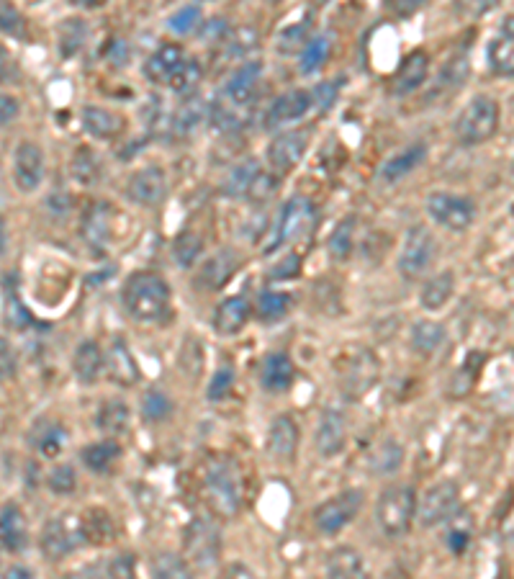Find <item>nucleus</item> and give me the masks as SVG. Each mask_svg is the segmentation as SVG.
<instances>
[{
	"mask_svg": "<svg viewBox=\"0 0 514 579\" xmlns=\"http://www.w3.org/2000/svg\"><path fill=\"white\" fill-rule=\"evenodd\" d=\"M443 340H445V327L440 325V322H432V320L414 322L412 348L417 350V353H425V356H430V353H435V350L440 348V343H443Z\"/></svg>",
	"mask_w": 514,
	"mask_h": 579,
	"instance_id": "e433bc0d",
	"label": "nucleus"
},
{
	"mask_svg": "<svg viewBox=\"0 0 514 579\" xmlns=\"http://www.w3.org/2000/svg\"><path fill=\"white\" fill-rule=\"evenodd\" d=\"M353 237H355V217L342 219L335 227V232L329 235V253L335 260H345L353 250Z\"/></svg>",
	"mask_w": 514,
	"mask_h": 579,
	"instance_id": "a19ab883",
	"label": "nucleus"
},
{
	"mask_svg": "<svg viewBox=\"0 0 514 579\" xmlns=\"http://www.w3.org/2000/svg\"><path fill=\"white\" fill-rule=\"evenodd\" d=\"M18 116V101L13 96H6V93H0V127H6L11 124L13 119Z\"/></svg>",
	"mask_w": 514,
	"mask_h": 579,
	"instance_id": "bf43d9fd",
	"label": "nucleus"
},
{
	"mask_svg": "<svg viewBox=\"0 0 514 579\" xmlns=\"http://www.w3.org/2000/svg\"><path fill=\"white\" fill-rule=\"evenodd\" d=\"M445 541H448V546L453 554H463V551L468 549V543H471V520L466 523V528H463V525H455V528H450V533Z\"/></svg>",
	"mask_w": 514,
	"mask_h": 579,
	"instance_id": "13d9d810",
	"label": "nucleus"
},
{
	"mask_svg": "<svg viewBox=\"0 0 514 579\" xmlns=\"http://www.w3.org/2000/svg\"><path fill=\"white\" fill-rule=\"evenodd\" d=\"M427 214L435 219L440 227L450 232H466L476 219V204L466 196H455V193L435 191L427 199Z\"/></svg>",
	"mask_w": 514,
	"mask_h": 579,
	"instance_id": "1a4fd4ad",
	"label": "nucleus"
},
{
	"mask_svg": "<svg viewBox=\"0 0 514 579\" xmlns=\"http://www.w3.org/2000/svg\"><path fill=\"white\" fill-rule=\"evenodd\" d=\"M417 518V492L407 484L383 489L376 505L378 528L389 538H404Z\"/></svg>",
	"mask_w": 514,
	"mask_h": 579,
	"instance_id": "7ed1b4c3",
	"label": "nucleus"
},
{
	"mask_svg": "<svg viewBox=\"0 0 514 579\" xmlns=\"http://www.w3.org/2000/svg\"><path fill=\"white\" fill-rule=\"evenodd\" d=\"M299 258H296V255H291V258H286V263H283L281 268H275L273 273H270V276L273 278H291V276H296V271H299Z\"/></svg>",
	"mask_w": 514,
	"mask_h": 579,
	"instance_id": "680f3d73",
	"label": "nucleus"
},
{
	"mask_svg": "<svg viewBox=\"0 0 514 579\" xmlns=\"http://www.w3.org/2000/svg\"><path fill=\"white\" fill-rule=\"evenodd\" d=\"M85 543H88L85 525L75 515H57V518L47 520L42 536H39V549H42L47 561H62L65 556L75 554Z\"/></svg>",
	"mask_w": 514,
	"mask_h": 579,
	"instance_id": "39448f33",
	"label": "nucleus"
},
{
	"mask_svg": "<svg viewBox=\"0 0 514 579\" xmlns=\"http://www.w3.org/2000/svg\"><path fill=\"white\" fill-rule=\"evenodd\" d=\"M3 309H6V325L13 330H24L31 325V314L26 312V307L18 299L16 281L11 284V276L3 281Z\"/></svg>",
	"mask_w": 514,
	"mask_h": 579,
	"instance_id": "4c0bfd02",
	"label": "nucleus"
},
{
	"mask_svg": "<svg viewBox=\"0 0 514 579\" xmlns=\"http://www.w3.org/2000/svg\"><path fill=\"white\" fill-rule=\"evenodd\" d=\"M399 464H401V448L391 441L383 443V446L378 448L376 456H373V469L376 471H394Z\"/></svg>",
	"mask_w": 514,
	"mask_h": 579,
	"instance_id": "6e6d98bb",
	"label": "nucleus"
},
{
	"mask_svg": "<svg viewBox=\"0 0 514 579\" xmlns=\"http://www.w3.org/2000/svg\"><path fill=\"white\" fill-rule=\"evenodd\" d=\"M260 75H263V65H260V62H245L242 67H237L227 83L229 101L237 103V106H245V103H250L252 98H255L257 83H260Z\"/></svg>",
	"mask_w": 514,
	"mask_h": 579,
	"instance_id": "cd10ccee",
	"label": "nucleus"
},
{
	"mask_svg": "<svg viewBox=\"0 0 514 579\" xmlns=\"http://www.w3.org/2000/svg\"><path fill=\"white\" fill-rule=\"evenodd\" d=\"M250 302L247 296H229L224 299L214 312V330L222 335V338H232L237 332H242V327L250 320Z\"/></svg>",
	"mask_w": 514,
	"mask_h": 579,
	"instance_id": "4be33fe9",
	"label": "nucleus"
},
{
	"mask_svg": "<svg viewBox=\"0 0 514 579\" xmlns=\"http://www.w3.org/2000/svg\"><path fill=\"white\" fill-rule=\"evenodd\" d=\"M65 435H67V430L62 428L57 420H39V423L31 428L29 443L36 448V451L42 453V456L52 459V456L60 453L62 443H65Z\"/></svg>",
	"mask_w": 514,
	"mask_h": 579,
	"instance_id": "473e14b6",
	"label": "nucleus"
},
{
	"mask_svg": "<svg viewBox=\"0 0 514 579\" xmlns=\"http://www.w3.org/2000/svg\"><path fill=\"white\" fill-rule=\"evenodd\" d=\"M435 250L437 245L432 232L427 230V227H422V224H414L412 230L407 232V237H404V248H401L399 255L401 276L409 278V281L422 276V273L432 266Z\"/></svg>",
	"mask_w": 514,
	"mask_h": 579,
	"instance_id": "9d476101",
	"label": "nucleus"
},
{
	"mask_svg": "<svg viewBox=\"0 0 514 579\" xmlns=\"http://www.w3.org/2000/svg\"><path fill=\"white\" fill-rule=\"evenodd\" d=\"M3 579H36V574L29 567H21V564H13L11 569H6Z\"/></svg>",
	"mask_w": 514,
	"mask_h": 579,
	"instance_id": "e2e57ef3",
	"label": "nucleus"
},
{
	"mask_svg": "<svg viewBox=\"0 0 514 579\" xmlns=\"http://www.w3.org/2000/svg\"><path fill=\"white\" fill-rule=\"evenodd\" d=\"M201 75H204V67H201V62L193 60V57H188L186 62H183V67L178 70V75H175L173 80H170V91L180 93V96H186V93L196 91V85L201 83Z\"/></svg>",
	"mask_w": 514,
	"mask_h": 579,
	"instance_id": "37998d69",
	"label": "nucleus"
},
{
	"mask_svg": "<svg viewBox=\"0 0 514 579\" xmlns=\"http://www.w3.org/2000/svg\"><path fill=\"white\" fill-rule=\"evenodd\" d=\"M119 456H121V446L114 441L93 443V446H85L83 451H80L83 464L88 466L90 471H96V474H106Z\"/></svg>",
	"mask_w": 514,
	"mask_h": 579,
	"instance_id": "72a5a7b5",
	"label": "nucleus"
},
{
	"mask_svg": "<svg viewBox=\"0 0 514 579\" xmlns=\"http://www.w3.org/2000/svg\"><path fill=\"white\" fill-rule=\"evenodd\" d=\"M13 181L21 193H34L44 181V152L36 142H18L13 152Z\"/></svg>",
	"mask_w": 514,
	"mask_h": 579,
	"instance_id": "ddd939ff",
	"label": "nucleus"
},
{
	"mask_svg": "<svg viewBox=\"0 0 514 579\" xmlns=\"http://www.w3.org/2000/svg\"><path fill=\"white\" fill-rule=\"evenodd\" d=\"M96 425L98 430L106 435L124 433L126 425H129V407H126L121 399H108V402L101 405V410H98Z\"/></svg>",
	"mask_w": 514,
	"mask_h": 579,
	"instance_id": "c9c22d12",
	"label": "nucleus"
},
{
	"mask_svg": "<svg viewBox=\"0 0 514 579\" xmlns=\"http://www.w3.org/2000/svg\"><path fill=\"white\" fill-rule=\"evenodd\" d=\"M206 495L209 502L214 505V510L224 518H232V515L240 513L242 507V477L240 469L232 464L229 459H216L211 461L209 469H206Z\"/></svg>",
	"mask_w": 514,
	"mask_h": 579,
	"instance_id": "20e7f679",
	"label": "nucleus"
},
{
	"mask_svg": "<svg viewBox=\"0 0 514 579\" xmlns=\"http://www.w3.org/2000/svg\"><path fill=\"white\" fill-rule=\"evenodd\" d=\"M458 507H461V487L453 479H443L432 484L422 500H417V515L425 528H435V525L450 523Z\"/></svg>",
	"mask_w": 514,
	"mask_h": 579,
	"instance_id": "0eeeda50",
	"label": "nucleus"
},
{
	"mask_svg": "<svg viewBox=\"0 0 514 579\" xmlns=\"http://www.w3.org/2000/svg\"><path fill=\"white\" fill-rule=\"evenodd\" d=\"M72 175L78 178L83 186H90L101 178V165H98V157L90 150H78L72 157Z\"/></svg>",
	"mask_w": 514,
	"mask_h": 579,
	"instance_id": "c03bdc74",
	"label": "nucleus"
},
{
	"mask_svg": "<svg viewBox=\"0 0 514 579\" xmlns=\"http://www.w3.org/2000/svg\"><path fill=\"white\" fill-rule=\"evenodd\" d=\"M499 103L491 96H473L463 106L453 124L455 139L463 147H476L489 142L499 132Z\"/></svg>",
	"mask_w": 514,
	"mask_h": 579,
	"instance_id": "f03ea898",
	"label": "nucleus"
},
{
	"mask_svg": "<svg viewBox=\"0 0 514 579\" xmlns=\"http://www.w3.org/2000/svg\"><path fill=\"white\" fill-rule=\"evenodd\" d=\"M329 57V39L317 37L311 42L304 44V52H301V73H317L319 67L327 62Z\"/></svg>",
	"mask_w": 514,
	"mask_h": 579,
	"instance_id": "49530a36",
	"label": "nucleus"
},
{
	"mask_svg": "<svg viewBox=\"0 0 514 579\" xmlns=\"http://www.w3.org/2000/svg\"><path fill=\"white\" fill-rule=\"evenodd\" d=\"M152 579H193V569L188 559L175 551H160L152 559Z\"/></svg>",
	"mask_w": 514,
	"mask_h": 579,
	"instance_id": "f704fd0d",
	"label": "nucleus"
},
{
	"mask_svg": "<svg viewBox=\"0 0 514 579\" xmlns=\"http://www.w3.org/2000/svg\"><path fill=\"white\" fill-rule=\"evenodd\" d=\"M188 361H193L191 376L201 374V368H204V345H201V340L188 338L186 343H183V350H180V366L186 368Z\"/></svg>",
	"mask_w": 514,
	"mask_h": 579,
	"instance_id": "603ef678",
	"label": "nucleus"
},
{
	"mask_svg": "<svg viewBox=\"0 0 514 579\" xmlns=\"http://www.w3.org/2000/svg\"><path fill=\"white\" fill-rule=\"evenodd\" d=\"M124 309L139 322H157L168 314L170 286L162 276L152 271H139L126 278L121 289Z\"/></svg>",
	"mask_w": 514,
	"mask_h": 579,
	"instance_id": "f257e3e1",
	"label": "nucleus"
},
{
	"mask_svg": "<svg viewBox=\"0 0 514 579\" xmlns=\"http://www.w3.org/2000/svg\"><path fill=\"white\" fill-rule=\"evenodd\" d=\"M327 579H371V569L358 549L337 546L327 556Z\"/></svg>",
	"mask_w": 514,
	"mask_h": 579,
	"instance_id": "aec40b11",
	"label": "nucleus"
},
{
	"mask_svg": "<svg viewBox=\"0 0 514 579\" xmlns=\"http://www.w3.org/2000/svg\"><path fill=\"white\" fill-rule=\"evenodd\" d=\"M3 227H6V222L0 219V255H3V250H6V230H3Z\"/></svg>",
	"mask_w": 514,
	"mask_h": 579,
	"instance_id": "0e129e2a",
	"label": "nucleus"
},
{
	"mask_svg": "<svg viewBox=\"0 0 514 579\" xmlns=\"http://www.w3.org/2000/svg\"><path fill=\"white\" fill-rule=\"evenodd\" d=\"M347 441V425L342 412L337 410H324L322 420L317 425V448L324 459H332L337 453L345 448Z\"/></svg>",
	"mask_w": 514,
	"mask_h": 579,
	"instance_id": "393cba45",
	"label": "nucleus"
},
{
	"mask_svg": "<svg viewBox=\"0 0 514 579\" xmlns=\"http://www.w3.org/2000/svg\"><path fill=\"white\" fill-rule=\"evenodd\" d=\"M273 188L275 178L270 173H265L257 160H245V163H240L232 173H229L227 181H224V191H227L229 196H237V199L263 201L273 193Z\"/></svg>",
	"mask_w": 514,
	"mask_h": 579,
	"instance_id": "f8f14e48",
	"label": "nucleus"
},
{
	"mask_svg": "<svg viewBox=\"0 0 514 579\" xmlns=\"http://www.w3.org/2000/svg\"><path fill=\"white\" fill-rule=\"evenodd\" d=\"M186 60V49L180 47V44H162L155 55H150L147 65H144V75H147V80H152V83L170 85V80L178 75V70Z\"/></svg>",
	"mask_w": 514,
	"mask_h": 579,
	"instance_id": "a211bd4d",
	"label": "nucleus"
},
{
	"mask_svg": "<svg viewBox=\"0 0 514 579\" xmlns=\"http://www.w3.org/2000/svg\"><path fill=\"white\" fill-rule=\"evenodd\" d=\"M425 160H427V145L425 142H414V145H409V147H404L401 152H396L389 163L383 165L381 168L383 181H399V178H404V175L412 173L414 168H419V165L425 163Z\"/></svg>",
	"mask_w": 514,
	"mask_h": 579,
	"instance_id": "c756f323",
	"label": "nucleus"
},
{
	"mask_svg": "<svg viewBox=\"0 0 514 579\" xmlns=\"http://www.w3.org/2000/svg\"><path fill=\"white\" fill-rule=\"evenodd\" d=\"M309 139L311 129H291V132L278 134L268 147L270 168H275L278 173H288L296 168L309 150Z\"/></svg>",
	"mask_w": 514,
	"mask_h": 579,
	"instance_id": "2eb2a0df",
	"label": "nucleus"
},
{
	"mask_svg": "<svg viewBox=\"0 0 514 579\" xmlns=\"http://www.w3.org/2000/svg\"><path fill=\"white\" fill-rule=\"evenodd\" d=\"M201 21V8L198 6H183L180 11H175V16L170 19V29L178 31V34H188L193 31Z\"/></svg>",
	"mask_w": 514,
	"mask_h": 579,
	"instance_id": "5fc2aeb1",
	"label": "nucleus"
},
{
	"mask_svg": "<svg viewBox=\"0 0 514 579\" xmlns=\"http://www.w3.org/2000/svg\"><path fill=\"white\" fill-rule=\"evenodd\" d=\"M198 253H201V240H198L196 235H191V232H186V235H180L178 240H175L173 258L178 260L183 268H191L193 260L198 258Z\"/></svg>",
	"mask_w": 514,
	"mask_h": 579,
	"instance_id": "8fccbe9b",
	"label": "nucleus"
},
{
	"mask_svg": "<svg viewBox=\"0 0 514 579\" xmlns=\"http://www.w3.org/2000/svg\"><path fill=\"white\" fill-rule=\"evenodd\" d=\"M85 39V24L80 19H67L60 24V31H57V42H60L62 55L72 57L80 49Z\"/></svg>",
	"mask_w": 514,
	"mask_h": 579,
	"instance_id": "a18cd8bd",
	"label": "nucleus"
},
{
	"mask_svg": "<svg viewBox=\"0 0 514 579\" xmlns=\"http://www.w3.org/2000/svg\"><path fill=\"white\" fill-rule=\"evenodd\" d=\"M83 127L93 139H114L124 129V119L114 111L101 109V106H85Z\"/></svg>",
	"mask_w": 514,
	"mask_h": 579,
	"instance_id": "7c9ffc66",
	"label": "nucleus"
},
{
	"mask_svg": "<svg viewBox=\"0 0 514 579\" xmlns=\"http://www.w3.org/2000/svg\"><path fill=\"white\" fill-rule=\"evenodd\" d=\"M72 371L80 384H96L101 374L106 371V353L96 340H83L72 356Z\"/></svg>",
	"mask_w": 514,
	"mask_h": 579,
	"instance_id": "b1692460",
	"label": "nucleus"
},
{
	"mask_svg": "<svg viewBox=\"0 0 514 579\" xmlns=\"http://www.w3.org/2000/svg\"><path fill=\"white\" fill-rule=\"evenodd\" d=\"M232 384H234V374L229 371V368L216 371V376L211 379V386H209V397L211 399H224L229 392H232Z\"/></svg>",
	"mask_w": 514,
	"mask_h": 579,
	"instance_id": "4d7b16f0",
	"label": "nucleus"
},
{
	"mask_svg": "<svg viewBox=\"0 0 514 579\" xmlns=\"http://www.w3.org/2000/svg\"><path fill=\"white\" fill-rule=\"evenodd\" d=\"M293 379H296V368L286 353H270L260 366V381L268 392H286V389H291Z\"/></svg>",
	"mask_w": 514,
	"mask_h": 579,
	"instance_id": "a878e982",
	"label": "nucleus"
},
{
	"mask_svg": "<svg viewBox=\"0 0 514 579\" xmlns=\"http://www.w3.org/2000/svg\"><path fill=\"white\" fill-rule=\"evenodd\" d=\"M108 227H111V212L108 206H96L85 214L83 222V235L88 237L90 245H103L108 240Z\"/></svg>",
	"mask_w": 514,
	"mask_h": 579,
	"instance_id": "ea45409f",
	"label": "nucleus"
},
{
	"mask_svg": "<svg viewBox=\"0 0 514 579\" xmlns=\"http://www.w3.org/2000/svg\"><path fill=\"white\" fill-rule=\"evenodd\" d=\"M29 543V528H26V515L16 502H6L0 507V546L11 554L26 549Z\"/></svg>",
	"mask_w": 514,
	"mask_h": 579,
	"instance_id": "6ab92c4d",
	"label": "nucleus"
},
{
	"mask_svg": "<svg viewBox=\"0 0 514 579\" xmlns=\"http://www.w3.org/2000/svg\"><path fill=\"white\" fill-rule=\"evenodd\" d=\"M216 579H257V574L247 564H229Z\"/></svg>",
	"mask_w": 514,
	"mask_h": 579,
	"instance_id": "052dcab7",
	"label": "nucleus"
},
{
	"mask_svg": "<svg viewBox=\"0 0 514 579\" xmlns=\"http://www.w3.org/2000/svg\"><path fill=\"white\" fill-rule=\"evenodd\" d=\"M237 266H240V258H237V255H234L229 248H224L222 253L214 255L211 260H206L204 268L198 271L196 284L206 291L219 289V286L227 284V278L232 276Z\"/></svg>",
	"mask_w": 514,
	"mask_h": 579,
	"instance_id": "bb28decb",
	"label": "nucleus"
},
{
	"mask_svg": "<svg viewBox=\"0 0 514 579\" xmlns=\"http://www.w3.org/2000/svg\"><path fill=\"white\" fill-rule=\"evenodd\" d=\"M427 75H430V55L425 49H414L404 57V62L391 78V93L394 96H409V93L419 91L425 85Z\"/></svg>",
	"mask_w": 514,
	"mask_h": 579,
	"instance_id": "f3484780",
	"label": "nucleus"
},
{
	"mask_svg": "<svg viewBox=\"0 0 514 579\" xmlns=\"http://www.w3.org/2000/svg\"><path fill=\"white\" fill-rule=\"evenodd\" d=\"M108 579H139L137 556L119 554L108 564Z\"/></svg>",
	"mask_w": 514,
	"mask_h": 579,
	"instance_id": "3c124183",
	"label": "nucleus"
},
{
	"mask_svg": "<svg viewBox=\"0 0 514 579\" xmlns=\"http://www.w3.org/2000/svg\"><path fill=\"white\" fill-rule=\"evenodd\" d=\"M183 549H186L188 564L211 569L222 556V533L209 518H193L183 533Z\"/></svg>",
	"mask_w": 514,
	"mask_h": 579,
	"instance_id": "423d86ee",
	"label": "nucleus"
},
{
	"mask_svg": "<svg viewBox=\"0 0 514 579\" xmlns=\"http://www.w3.org/2000/svg\"><path fill=\"white\" fill-rule=\"evenodd\" d=\"M486 60H489L494 75L514 78V13L502 21L497 34L491 37L489 49H486Z\"/></svg>",
	"mask_w": 514,
	"mask_h": 579,
	"instance_id": "dca6fc26",
	"label": "nucleus"
},
{
	"mask_svg": "<svg viewBox=\"0 0 514 579\" xmlns=\"http://www.w3.org/2000/svg\"><path fill=\"white\" fill-rule=\"evenodd\" d=\"M291 296L286 291H263L257 299V314L265 322H278L291 312Z\"/></svg>",
	"mask_w": 514,
	"mask_h": 579,
	"instance_id": "58836bf2",
	"label": "nucleus"
},
{
	"mask_svg": "<svg viewBox=\"0 0 514 579\" xmlns=\"http://www.w3.org/2000/svg\"><path fill=\"white\" fill-rule=\"evenodd\" d=\"M363 500L365 495L360 489H345V492L329 497L327 502H322V505L314 510V523H317V528L322 533L335 536V533L345 531L347 525L358 518V513L363 510Z\"/></svg>",
	"mask_w": 514,
	"mask_h": 579,
	"instance_id": "6e6552de",
	"label": "nucleus"
},
{
	"mask_svg": "<svg viewBox=\"0 0 514 579\" xmlns=\"http://www.w3.org/2000/svg\"><path fill=\"white\" fill-rule=\"evenodd\" d=\"M47 484L54 495H72V492H75V487H78V474H75V469H72V466L62 464V466H57V469H52Z\"/></svg>",
	"mask_w": 514,
	"mask_h": 579,
	"instance_id": "09e8293b",
	"label": "nucleus"
},
{
	"mask_svg": "<svg viewBox=\"0 0 514 579\" xmlns=\"http://www.w3.org/2000/svg\"><path fill=\"white\" fill-rule=\"evenodd\" d=\"M0 31L13 39L26 37V21L24 16H21V11H18L16 6H11V3H3V0H0Z\"/></svg>",
	"mask_w": 514,
	"mask_h": 579,
	"instance_id": "de8ad7c7",
	"label": "nucleus"
},
{
	"mask_svg": "<svg viewBox=\"0 0 514 579\" xmlns=\"http://www.w3.org/2000/svg\"><path fill=\"white\" fill-rule=\"evenodd\" d=\"M340 88H342V80H327V83L317 85V88L311 91V106H317L319 111H329V106L335 103Z\"/></svg>",
	"mask_w": 514,
	"mask_h": 579,
	"instance_id": "864d4df0",
	"label": "nucleus"
},
{
	"mask_svg": "<svg viewBox=\"0 0 514 579\" xmlns=\"http://www.w3.org/2000/svg\"><path fill=\"white\" fill-rule=\"evenodd\" d=\"M453 294H455L453 271H443L437 273V276L427 278L425 286H422V294H419V304H422L427 312H435V309L445 307Z\"/></svg>",
	"mask_w": 514,
	"mask_h": 579,
	"instance_id": "2f4dec72",
	"label": "nucleus"
},
{
	"mask_svg": "<svg viewBox=\"0 0 514 579\" xmlns=\"http://www.w3.org/2000/svg\"><path fill=\"white\" fill-rule=\"evenodd\" d=\"M142 415L147 423H165L170 415H173V402H170L168 394L162 392H147L142 399Z\"/></svg>",
	"mask_w": 514,
	"mask_h": 579,
	"instance_id": "79ce46f5",
	"label": "nucleus"
},
{
	"mask_svg": "<svg viewBox=\"0 0 514 579\" xmlns=\"http://www.w3.org/2000/svg\"><path fill=\"white\" fill-rule=\"evenodd\" d=\"M126 196L139 206H160L168 199V175L160 165H147L129 178Z\"/></svg>",
	"mask_w": 514,
	"mask_h": 579,
	"instance_id": "4468645a",
	"label": "nucleus"
},
{
	"mask_svg": "<svg viewBox=\"0 0 514 579\" xmlns=\"http://www.w3.org/2000/svg\"><path fill=\"white\" fill-rule=\"evenodd\" d=\"M299 425L293 423V417L281 415L275 417L268 430V451L275 461H293L296 448H299Z\"/></svg>",
	"mask_w": 514,
	"mask_h": 579,
	"instance_id": "412c9836",
	"label": "nucleus"
},
{
	"mask_svg": "<svg viewBox=\"0 0 514 579\" xmlns=\"http://www.w3.org/2000/svg\"><path fill=\"white\" fill-rule=\"evenodd\" d=\"M106 368H108L111 381H116V384H121V386L137 384L139 368H137V363H134V356L129 353L124 340H119V338L114 340V345H111V350H108V356H106Z\"/></svg>",
	"mask_w": 514,
	"mask_h": 579,
	"instance_id": "c85d7f7f",
	"label": "nucleus"
},
{
	"mask_svg": "<svg viewBox=\"0 0 514 579\" xmlns=\"http://www.w3.org/2000/svg\"><path fill=\"white\" fill-rule=\"evenodd\" d=\"M314 224H317V212H314L311 201L291 199L286 206H283L281 217H278V224H275L270 250L281 248V245H286V242L301 240V237L311 235Z\"/></svg>",
	"mask_w": 514,
	"mask_h": 579,
	"instance_id": "9b49d317",
	"label": "nucleus"
},
{
	"mask_svg": "<svg viewBox=\"0 0 514 579\" xmlns=\"http://www.w3.org/2000/svg\"><path fill=\"white\" fill-rule=\"evenodd\" d=\"M311 109V93L309 91H291L283 93L278 101L268 109L265 124L268 127H283V124H293V121L304 119Z\"/></svg>",
	"mask_w": 514,
	"mask_h": 579,
	"instance_id": "5701e85b",
	"label": "nucleus"
}]
</instances>
